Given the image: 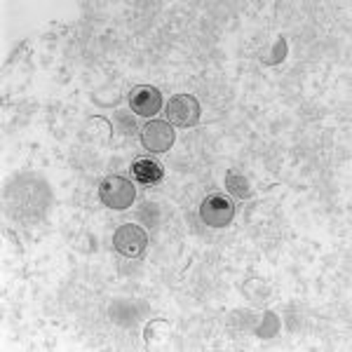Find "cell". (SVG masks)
I'll return each instance as SVG.
<instances>
[{"label":"cell","mask_w":352,"mask_h":352,"mask_svg":"<svg viewBox=\"0 0 352 352\" xmlns=\"http://www.w3.org/2000/svg\"><path fill=\"white\" fill-rule=\"evenodd\" d=\"M176 134L167 120H151L141 129V144L151 153H167L174 146Z\"/></svg>","instance_id":"5"},{"label":"cell","mask_w":352,"mask_h":352,"mask_svg":"<svg viewBox=\"0 0 352 352\" xmlns=\"http://www.w3.org/2000/svg\"><path fill=\"white\" fill-rule=\"evenodd\" d=\"M113 247L120 256L127 258H139L144 256L146 247H148V235L141 226L136 223H124L116 230L113 235Z\"/></svg>","instance_id":"2"},{"label":"cell","mask_w":352,"mask_h":352,"mask_svg":"<svg viewBox=\"0 0 352 352\" xmlns=\"http://www.w3.org/2000/svg\"><path fill=\"white\" fill-rule=\"evenodd\" d=\"M167 122L176 127H195L200 122V101L192 94H174L167 104Z\"/></svg>","instance_id":"3"},{"label":"cell","mask_w":352,"mask_h":352,"mask_svg":"<svg viewBox=\"0 0 352 352\" xmlns=\"http://www.w3.org/2000/svg\"><path fill=\"white\" fill-rule=\"evenodd\" d=\"M99 197L111 209H127L136 200V188L132 181L122 176H106L99 186Z\"/></svg>","instance_id":"1"},{"label":"cell","mask_w":352,"mask_h":352,"mask_svg":"<svg viewBox=\"0 0 352 352\" xmlns=\"http://www.w3.org/2000/svg\"><path fill=\"white\" fill-rule=\"evenodd\" d=\"M129 106L136 116L141 118H155L162 109V94L157 87L153 85H139V87L132 89L129 94Z\"/></svg>","instance_id":"6"},{"label":"cell","mask_w":352,"mask_h":352,"mask_svg":"<svg viewBox=\"0 0 352 352\" xmlns=\"http://www.w3.org/2000/svg\"><path fill=\"white\" fill-rule=\"evenodd\" d=\"M132 174H134V179L144 186L160 184V181L164 179L162 164L157 160H153V157H139V160L132 164Z\"/></svg>","instance_id":"7"},{"label":"cell","mask_w":352,"mask_h":352,"mask_svg":"<svg viewBox=\"0 0 352 352\" xmlns=\"http://www.w3.org/2000/svg\"><path fill=\"white\" fill-rule=\"evenodd\" d=\"M226 188H228L230 195L240 197V200H249L252 197V186H249L247 176H242L240 172H230L226 174Z\"/></svg>","instance_id":"8"},{"label":"cell","mask_w":352,"mask_h":352,"mask_svg":"<svg viewBox=\"0 0 352 352\" xmlns=\"http://www.w3.org/2000/svg\"><path fill=\"white\" fill-rule=\"evenodd\" d=\"M200 217L207 226L212 228H226V226L232 223V217H235V204L228 200L226 195H207L204 202L200 204Z\"/></svg>","instance_id":"4"}]
</instances>
